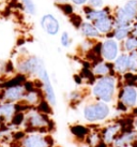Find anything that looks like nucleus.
Masks as SVG:
<instances>
[{
  "mask_svg": "<svg viewBox=\"0 0 137 147\" xmlns=\"http://www.w3.org/2000/svg\"><path fill=\"white\" fill-rule=\"evenodd\" d=\"M43 91L41 88H34V89L30 90V91H26L24 99L21 102L25 103L26 105H28L29 107H36L38 104L43 100Z\"/></svg>",
  "mask_w": 137,
  "mask_h": 147,
  "instance_id": "17",
  "label": "nucleus"
},
{
  "mask_svg": "<svg viewBox=\"0 0 137 147\" xmlns=\"http://www.w3.org/2000/svg\"><path fill=\"white\" fill-rule=\"evenodd\" d=\"M36 78L42 84V91H43V94H44V98L48 101L50 105L55 106L57 104L56 92H55V89H54L50 76H49L48 72H47V70H46L45 67H43L40 70V72L38 74Z\"/></svg>",
  "mask_w": 137,
  "mask_h": 147,
  "instance_id": "8",
  "label": "nucleus"
},
{
  "mask_svg": "<svg viewBox=\"0 0 137 147\" xmlns=\"http://www.w3.org/2000/svg\"><path fill=\"white\" fill-rule=\"evenodd\" d=\"M70 2L74 4L75 7H83V5L87 4L88 0H70Z\"/></svg>",
  "mask_w": 137,
  "mask_h": 147,
  "instance_id": "36",
  "label": "nucleus"
},
{
  "mask_svg": "<svg viewBox=\"0 0 137 147\" xmlns=\"http://www.w3.org/2000/svg\"><path fill=\"white\" fill-rule=\"evenodd\" d=\"M113 63L116 74L123 75L129 71V54L121 52Z\"/></svg>",
  "mask_w": 137,
  "mask_h": 147,
  "instance_id": "19",
  "label": "nucleus"
},
{
  "mask_svg": "<svg viewBox=\"0 0 137 147\" xmlns=\"http://www.w3.org/2000/svg\"><path fill=\"white\" fill-rule=\"evenodd\" d=\"M79 32L85 39H90V40H100L101 38H103L100 31L97 29V27L94 26L93 23L89 21H84L81 24V28L78 29Z\"/></svg>",
  "mask_w": 137,
  "mask_h": 147,
  "instance_id": "14",
  "label": "nucleus"
},
{
  "mask_svg": "<svg viewBox=\"0 0 137 147\" xmlns=\"http://www.w3.org/2000/svg\"><path fill=\"white\" fill-rule=\"evenodd\" d=\"M25 123V112H17L16 114L13 116L12 120L10 121L12 127H19L24 125Z\"/></svg>",
  "mask_w": 137,
  "mask_h": 147,
  "instance_id": "30",
  "label": "nucleus"
},
{
  "mask_svg": "<svg viewBox=\"0 0 137 147\" xmlns=\"http://www.w3.org/2000/svg\"><path fill=\"white\" fill-rule=\"evenodd\" d=\"M70 131L78 140H85L90 133L88 127L83 126V125H73L70 127Z\"/></svg>",
  "mask_w": 137,
  "mask_h": 147,
  "instance_id": "23",
  "label": "nucleus"
},
{
  "mask_svg": "<svg viewBox=\"0 0 137 147\" xmlns=\"http://www.w3.org/2000/svg\"><path fill=\"white\" fill-rule=\"evenodd\" d=\"M38 111H40L41 113H44V114H52V105L49 104V102L46 100V99H43L42 101H41L38 106L36 107Z\"/></svg>",
  "mask_w": 137,
  "mask_h": 147,
  "instance_id": "27",
  "label": "nucleus"
},
{
  "mask_svg": "<svg viewBox=\"0 0 137 147\" xmlns=\"http://www.w3.org/2000/svg\"><path fill=\"white\" fill-rule=\"evenodd\" d=\"M94 147H108V145H107V144L105 143L104 141H101L100 143H97Z\"/></svg>",
  "mask_w": 137,
  "mask_h": 147,
  "instance_id": "39",
  "label": "nucleus"
},
{
  "mask_svg": "<svg viewBox=\"0 0 137 147\" xmlns=\"http://www.w3.org/2000/svg\"><path fill=\"white\" fill-rule=\"evenodd\" d=\"M40 26L42 30L50 37H55L60 32L61 25L59 20L52 13H46L40 18Z\"/></svg>",
  "mask_w": 137,
  "mask_h": 147,
  "instance_id": "11",
  "label": "nucleus"
},
{
  "mask_svg": "<svg viewBox=\"0 0 137 147\" xmlns=\"http://www.w3.org/2000/svg\"><path fill=\"white\" fill-rule=\"evenodd\" d=\"M102 140L101 136V132H97V131H92L88 134V136L86 138V142L88 144L89 146L94 147L97 143H100Z\"/></svg>",
  "mask_w": 137,
  "mask_h": 147,
  "instance_id": "25",
  "label": "nucleus"
},
{
  "mask_svg": "<svg viewBox=\"0 0 137 147\" xmlns=\"http://www.w3.org/2000/svg\"><path fill=\"white\" fill-rule=\"evenodd\" d=\"M132 114H133L134 116H137V106H135L134 109H132Z\"/></svg>",
  "mask_w": 137,
  "mask_h": 147,
  "instance_id": "41",
  "label": "nucleus"
},
{
  "mask_svg": "<svg viewBox=\"0 0 137 147\" xmlns=\"http://www.w3.org/2000/svg\"><path fill=\"white\" fill-rule=\"evenodd\" d=\"M87 4L93 9H101L104 7V0H88Z\"/></svg>",
  "mask_w": 137,
  "mask_h": 147,
  "instance_id": "32",
  "label": "nucleus"
},
{
  "mask_svg": "<svg viewBox=\"0 0 137 147\" xmlns=\"http://www.w3.org/2000/svg\"><path fill=\"white\" fill-rule=\"evenodd\" d=\"M117 98L128 109H134L137 106V84H123L118 89Z\"/></svg>",
  "mask_w": 137,
  "mask_h": 147,
  "instance_id": "7",
  "label": "nucleus"
},
{
  "mask_svg": "<svg viewBox=\"0 0 137 147\" xmlns=\"http://www.w3.org/2000/svg\"><path fill=\"white\" fill-rule=\"evenodd\" d=\"M91 70H92V73L97 76V78L107 76V75H116V72L113 69V63L105 61V60H101L95 65H92Z\"/></svg>",
  "mask_w": 137,
  "mask_h": 147,
  "instance_id": "13",
  "label": "nucleus"
},
{
  "mask_svg": "<svg viewBox=\"0 0 137 147\" xmlns=\"http://www.w3.org/2000/svg\"><path fill=\"white\" fill-rule=\"evenodd\" d=\"M68 21H70V23L72 24V26L74 28L78 30V29L81 28V24H83V22L85 21V20L83 18V16H81V14L74 13V14H72L71 16L68 17Z\"/></svg>",
  "mask_w": 137,
  "mask_h": 147,
  "instance_id": "28",
  "label": "nucleus"
},
{
  "mask_svg": "<svg viewBox=\"0 0 137 147\" xmlns=\"http://www.w3.org/2000/svg\"><path fill=\"white\" fill-rule=\"evenodd\" d=\"M81 98V91H73V92L70 94V100L72 102H77Z\"/></svg>",
  "mask_w": 137,
  "mask_h": 147,
  "instance_id": "33",
  "label": "nucleus"
},
{
  "mask_svg": "<svg viewBox=\"0 0 137 147\" xmlns=\"http://www.w3.org/2000/svg\"><path fill=\"white\" fill-rule=\"evenodd\" d=\"M113 9L110 7H103L101 9H93L91 12L86 15V21H89L91 23H95L99 20H102L106 16H109L113 14Z\"/></svg>",
  "mask_w": 137,
  "mask_h": 147,
  "instance_id": "21",
  "label": "nucleus"
},
{
  "mask_svg": "<svg viewBox=\"0 0 137 147\" xmlns=\"http://www.w3.org/2000/svg\"><path fill=\"white\" fill-rule=\"evenodd\" d=\"M52 138L46 133L28 132L19 141V147H52Z\"/></svg>",
  "mask_w": 137,
  "mask_h": 147,
  "instance_id": "6",
  "label": "nucleus"
},
{
  "mask_svg": "<svg viewBox=\"0 0 137 147\" xmlns=\"http://www.w3.org/2000/svg\"><path fill=\"white\" fill-rule=\"evenodd\" d=\"M118 80L116 75L97 78L91 87V96L97 101L113 102L118 92Z\"/></svg>",
  "mask_w": 137,
  "mask_h": 147,
  "instance_id": "1",
  "label": "nucleus"
},
{
  "mask_svg": "<svg viewBox=\"0 0 137 147\" xmlns=\"http://www.w3.org/2000/svg\"><path fill=\"white\" fill-rule=\"evenodd\" d=\"M9 68V63H7L3 60H0V74H4L7 71H8Z\"/></svg>",
  "mask_w": 137,
  "mask_h": 147,
  "instance_id": "35",
  "label": "nucleus"
},
{
  "mask_svg": "<svg viewBox=\"0 0 137 147\" xmlns=\"http://www.w3.org/2000/svg\"><path fill=\"white\" fill-rule=\"evenodd\" d=\"M74 82L76 83L77 85H81L83 82H84V78H81V74H75L74 75Z\"/></svg>",
  "mask_w": 137,
  "mask_h": 147,
  "instance_id": "37",
  "label": "nucleus"
},
{
  "mask_svg": "<svg viewBox=\"0 0 137 147\" xmlns=\"http://www.w3.org/2000/svg\"><path fill=\"white\" fill-rule=\"evenodd\" d=\"M25 94H26V89L24 84L7 86L3 87L0 92V100L5 102L19 103L23 101Z\"/></svg>",
  "mask_w": 137,
  "mask_h": 147,
  "instance_id": "9",
  "label": "nucleus"
},
{
  "mask_svg": "<svg viewBox=\"0 0 137 147\" xmlns=\"http://www.w3.org/2000/svg\"><path fill=\"white\" fill-rule=\"evenodd\" d=\"M18 1L21 4L24 11L28 15H30V16L36 15V12H38V9H36V4L34 2V0H18Z\"/></svg>",
  "mask_w": 137,
  "mask_h": 147,
  "instance_id": "24",
  "label": "nucleus"
},
{
  "mask_svg": "<svg viewBox=\"0 0 137 147\" xmlns=\"http://www.w3.org/2000/svg\"><path fill=\"white\" fill-rule=\"evenodd\" d=\"M5 125H7V123H5L3 119L0 117V130H1V129H2V128L5 126Z\"/></svg>",
  "mask_w": 137,
  "mask_h": 147,
  "instance_id": "40",
  "label": "nucleus"
},
{
  "mask_svg": "<svg viewBox=\"0 0 137 147\" xmlns=\"http://www.w3.org/2000/svg\"><path fill=\"white\" fill-rule=\"evenodd\" d=\"M122 127L119 123H110L108 126H106L105 128H103L101 131V136L102 140L104 141L107 145H111L113 143L115 139L118 136V134L120 133Z\"/></svg>",
  "mask_w": 137,
  "mask_h": 147,
  "instance_id": "12",
  "label": "nucleus"
},
{
  "mask_svg": "<svg viewBox=\"0 0 137 147\" xmlns=\"http://www.w3.org/2000/svg\"><path fill=\"white\" fill-rule=\"evenodd\" d=\"M133 125H134V127H135V128H137V116H136V118H134Z\"/></svg>",
  "mask_w": 137,
  "mask_h": 147,
  "instance_id": "42",
  "label": "nucleus"
},
{
  "mask_svg": "<svg viewBox=\"0 0 137 147\" xmlns=\"http://www.w3.org/2000/svg\"><path fill=\"white\" fill-rule=\"evenodd\" d=\"M137 140V131L129 130L122 131L118 134V136L115 139L113 143V147H129L131 146V143Z\"/></svg>",
  "mask_w": 137,
  "mask_h": 147,
  "instance_id": "15",
  "label": "nucleus"
},
{
  "mask_svg": "<svg viewBox=\"0 0 137 147\" xmlns=\"http://www.w3.org/2000/svg\"><path fill=\"white\" fill-rule=\"evenodd\" d=\"M60 44L64 49H68L71 45V37H70V33L68 31H63L60 34Z\"/></svg>",
  "mask_w": 137,
  "mask_h": 147,
  "instance_id": "31",
  "label": "nucleus"
},
{
  "mask_svg": "<svg viewBox=\"0 0 137 147\" xmlns=\"http://www.w3.org/2000/svg\"><path fill=\"white\" fill-rule=\"evenodd\" d=\"M17 112H18L17 103L5 102V101L0 100V117L7 123L12 120L13 116L16 114Z\"/></svg>",
  "mask_w": 137,
  "mask_h": 147,
  "instance_id": "16",
  "label": "nucleus"
},
{
  "mask_svg": "<svg viewBox=\"0 0 137 147\" xmlns=\"http://www.w3.org/2000/svg\"><path fill=\"white\" fill-rule=\"evenodd\" d=\"M110 106L108 103L102 101H93L87 103L83 109V116L89 123H97L104 121L110 116Z\"/></svg>",
  "mask_w": 137,
  "mask_h": 147,
  "instance_id": "3",
  "label": "nucleus"
},
{
  "mask_svg": "<svg viewBox=\"0 0 137 147\" xmlns=\"http://www.w3.org/2000/svg\"><path fill=\"white\" fill-rule=\"evenodd\" d=\"M58 9L60 10L61 12L64 14L65 16L70 17L72 14L75 13V5L72 4L71 2H66V3H62V4H57Z\"/></svg>",
  "mask_w": 137,
  "mask_h": 147,
  "instance_id": "26",
  "label": "nucleus"
},
{
  "mask_svg": "<svg viewBox=\"0 0 137 147\" xmlns=\"http://www.w3.org/2000/svg\"><path fill=\"white\" fill-rule=\"evenodd\" d=\"M132 31V25L130 26H118L115 27L111 32L106 34L105 38H113L118 42H123L131 34Z\"/></svg>",
  "mask_w": 137,
  "mask_h": 147,
  "instance_id": "20",
  "label": "nucleus"
},
{
  "mask_svg": "<svg viewBox=\"0 0 137 147\" xmlns=\"http://www.w3.org/2000/svg\"><path fill=\"white\" fill-rule=\"evenodd\" d=\"M116 107H117V110L119 111L120 113H125V112L129 111V109H128L123 103L121 102V101H117V105H116Z\"/></svg>",
  "mask_w": 137,
  "mask_h": 147,
  "instance_id": "34",
  "label": "nucleus"
},
{
  "mask_svg": "<svg viewBox=\"0 0 137 147\" xmlns=\"http://www.w3.org/2000/svg\"><path fill=\"white\" fill-rule=\"evenodd\" d=\"M129 71L137 73V51L129 54Z\"/></svg>",
  "mask_w": 137,
  "mask_h": 147,
  "instance_id": "29",
  "label": "nucleus"
},
{
  "mask_svg": "<svg viewBox=\"0 0 137 147\" xmlns=\"http://www.w3.org/2000/svg\"><path fill=\"white\" fill-rule=\"evenodd\" d=\"M94 26L97 27V29L100 31L102 36H106L108 34L109 32H111L115 28V18H113V15H109V16H106L102 20H99L95 23H93Z\"/></svg>",
  "mask_w": 137,
  "mask_h": 147,
  "instance_id": "18",
  "label": "nucleus"
},
{
  "mask_svg": "<svg viewBox=\"0 0 137 147\" xmlns=\"http://www.w3.org/2000/svg\"><path fill=\"white\" fill-rule=\"evenodd\" d=\"M115 18V27L130 26L136 22L137 0H128L122 7H118L113 11Z\"/></svg>",
  "mask_w": 137,
  "mask_h": 147,
  "instance_id": "4",
  "label": "nucleus"
},
{
  "mask_svg": "<svg viewBox=\"0 0 137 147\" xmlns=\"http://www.w3.org/2000/svg\"><path fill=\"white\" fill-rule=\"evenodd\" d=\"M136 22H137V18H136Z\"/></svg>",
  "mask_w": 137,
  "mask_h": 147,
  "instance_id": "43",
  "label": "nucleus"
},
{
  "mask_svg": "<svg viewBox=\"0 0 137 147\" xmlns=\"http://www.w3.org/2000/svg\"><path fill=\"white\" fill-rule=\"evenodd\" d=\"M15 70L18 74L26 76H38L40 70L45 67L44 61L34 55H20L15 63Z\"/></svg>",
  "mask_w": 137,
  "mask_h": 147,
  "instance_id": "5",
  "label": "nucleus"
},
{
  "mask_svg": "<svg viewBox=\"0 0 137 147\" xmlns=\"http://www.w3.org/2000/svg\"><path fill=\"white\" fill-rule=\"evenodd\" d=\"M52 121L48 118V115L41 113L36 107L29 109L25 112V132H41L47 133L50 130Z\"/></svg>",
  "mask_w": 137,
  "mask_h": 147,
  "instance_id": "2",
  "label": "nucleus"
},
{
  "mask_svg": "<svg viewBox=\"0 0 137 147\" xmlns=\"http://www.w3.org/2000/svg\"><path fill=\"white\" fill-rule=\"evenodd\" d=\"M131 34L132 36H135L137 38V22H135L133 25H132V31H131Z\"/></svg>",
  "mask_w": 137,
  "mask_h": 147,
  "instance_id": "38",
  "label": "nucleus"
},
{
  "mask_svg": "<svg viewBox=\"0 0 137 147\" xmlns=\"http://www.w3.org/2000/svg\"><path fill=\"white\" fill-rule=\"evenodd\" d=\"M120 53V44L113 38H106L105 40L102 41L101 57L103 58V60L108 62H113Z\"/></svg>",
  "mask_w": 137,
  "mask_h": 147,
  "instance_id": "10",
  "label": "nucleus"
},
{
  "mask_svg": "<svg viewBox=\"0 0 137 147\" xmlns=\"http://www.w3.org/2000/svg\"><path fill=\"white\" fill-rule=\"evenodd\" d=\"M121 52L122 53L130 54L132 52H136L137 51V38L135 36L130 34L129 37L125 39L123 42H121Z\"/></svg>",
  "mask_w": 137,
  "mask_h": 147,
  "instance_id": "22",
  "label": "nucleus"
}]
</instances>
